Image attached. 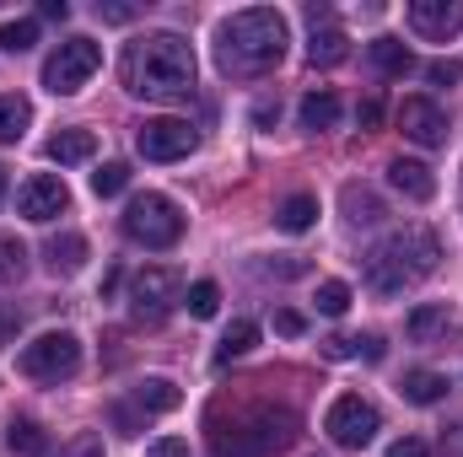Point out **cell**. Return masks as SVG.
Returning <instances> with one entry per match:
<instances>
[{"label": "cell", "instance_id": "1", "mask_svg": "<svg viewBox=\"0 0 463 457\" xmlns=\"http://www.w3.org/2000/svg\"><path fill=\"white\" fill-rule=\"evenodd\" d=\"M118 81L129 98L146 103H184L194 92V49L178 33H146L124 49Z\"/></svg>", "mask_w": 463, "mask_h": 457}, {"label": "cell", "instance_id": "2", "mask_svg": "<svg viewBox=\"0 0 463 457\" xmlns=\"http://www.w3.org/2000/svg\"><path fill=\"white\" fill-rule=\"evenodd\" d=\"M286 43H291L286 16L269 5H248V11H232L216 27V65H222V76H237V81L269 76L286 60Z\"/></svg>", "mask_w": 463, "mask_h": 457}, {"label": "cell", "instance_id": "3", "mask_svg": "<svg viewBox=\"0 0 463 457\" xmlns=\"http://www.w3.org/2000/svg\"><path fill=\"white\" fill-rule=\"evenodd\" d=\"M437 264H442V242H437V231L404 227V231H388V237L366 253V269H361V275H366V285H372L377 296H399V291L431 280Z\"/></svg>", "mask_w": 463, "mask_h": 457}, {"label": "cell", "instance_id": "4", "mask_svg": "<svg viewBox=\"0 0 463 457\" xmlns=\"http://www.w3.org/2000/svg\"><path fill=\"white\" fill-rule=\"evenodd\" d=\"M297 436H302V420H297L291 409L259 404V409L237 415L232 436L211 431V452H216V457H269V452H286Z\"/></svg>", "mask_w": 463, "mask_h": 457}, {"label": "cell", "instance_id": "5", "mask_svg": "<svg viewBox=\"0 0 463 457\" xmlns=\"http://www.w3.org/2000/svg\"><path fill=\"white\" fill-rule=\"evenodd\" d=\"M118 227L129 242H140V247H173L178 237H184V210L167 200V194H135L129 200V210L118 216Z\"/></svg>", "mask_w": 463, "mask_h": 457}, {"label": "cell", "instance_id": "6", "mask_svg": "<svg viewBox=\"0 0 463 457\" xmlns=\"http://www.w3.org/2000/svg\"><path fill=\"white\" fill-rule=\"evenodd\" d=\"M16 371L27 382H65L81 371V340L76 334H38L16 350Z\"/></svg>", "mask_w": 463, "mask_h": 457}, {"label": "cell", "instance_id": "7", "mask_svg": "<svg viewBox=\"0 0 463 457\" xmlns=\"http://www.w3.org/2000/svg\"><path fill=\"white\" fill-rule=\"evenodd\" d=\"M98 65H103V49H98L92 38H65V43L43 60V87H49L54 98H76V92L98 76Z\"/></svg>", "mask_w": 463, "mask_h": 457}, {"label": "cell", "instance_id": "8", "mask_svg": "<svg viewBox=\"0 0 463 457\" xmlns=\"http://www.w3.org/2000/svg\"><path fill=\"white\" fill-rule=\"evenodd\" d=\"M377 409L361 398V393H345V398H335L329 404V415H324V431H329V442L335 447H350V452H361L372 436H377Z\"/></svg>", "mask_w": 463, "mask_h": 457}, {"label": "cell", "instance_id": "9", "mask_svg": "<svg viewBox=\"0 0 463 457\" xmlns=\"http://www.w3.org/2000/svg\"><path fill=\"white\" fill-rule=\"evenodd\" d=\"M173 302H178V275L173 269L151 264V269H140L129 280V318L135 323H162L173 312Z\"/></svg>", "mask_w": 463, "mask_h": 457}, {"label": "cell", "instance_id": "10", "mask_svg": "<svg viewBox=\"0 0 463 457\" xmlns=\"http://www.w3.org/2000/svg\"><path fill=\"white\" fill-rule=\"evenodd\" d=\"M200 145V135L189 129V118H146L135 129V151L146 162H184Z\"/></svg>", "mask_w": 463, "mask_h": 457}, {"label": "cell", "instance_id": "11", "mask_svg": "<svg viewBox=\"0 0 463 457\" xmlns=\"http://www.w3.org/2000/svg\"><path fill=\"white\" fill-rule=\"evenodd\" d=\"M71 210V189H65V178H54V173H33L22 189H16V216L22 221H54V216H65Z\"/></svg>", "mask_w": 463, "mask_h": 457}, {"label": "cell", "instance_id": "12", "mask_svg": "<svg viewBox=\"0 0 463 457\" xmlns=\"http://www.w3.org/2000/svg\"><path fill=\"white\" fill-rule=\"evenodd\" d=\"M410 27L431 43H448L463 33V0H410Z\"/></svg>", "mask_w": 463, "mask_h": 457}, {"label": "cell", "instance_id": "13", "mask_svg": "<svg viewBox=\"0 0 463 457\" xmlns=\"http://www.w3.org/2000/svg\"><path fill=\"white\" fill-rule=\"evenodd\" d=\"M399 129H404V140H415V145H442L448 140V114L431 103V98H404L399 103Z\"/></svg>", "mask_w": 463, "mask_h": 457}, {"label": "cell", "instance_id": "14", "mask_svg": "<svg viewBox=\"0 0 463 457\" xmlns=\"http://www.w3.org/2000/svg\"><path fill=\"white\" fill-rule=\"evenodd\" d=\"M345 54H350V38L335 27V16H329V22H313V38H307V65H313V70H335Z\"/></svg>", "mask_w": 463, "mask_h": 457}, {"label": "cell", "instance_id": "15", "mask_svg": "<svg viewBox=\"0 0 463 457\" xmlns=\"http://www.w3.org/2000/svg\"><path fill=\"white\" fill-rule=\"evenodd\" d=\"M388 183H393L404 200H415V205H426V200L437 194V178H431V167H426V162H410V156L388 162Z\"/></svg>", "mask_w": 463, "mask_h": 457}, {"label": "cell", "instance_id": "16", "mask_svg": "<svg viewBox=\"0 0 463 457\" xmlns=\"http://www.w3.org/2000/svg\"><path fill=\"white\" fill-rule=\"evenodd\" d=\"M43 264H49V275H76L87 264V237L81 231H54L43 242Z\"/></svg>", "mask_w": 463, "mask_h": 457}, {"label": "cell", "instance_id": "17", "mask_svg": "<svg viewBox=\"0 0 463 457\" xmlns=\"http://www.w3.org/2000/svg\"><path fill=\"white\" fill-rule=\"evenodd\" d=\"M92 151H98V135H92V129H60V135H49V145H43V156L60 162V167L92 162Z\"/></svg>", "mask_w": 463, "mask_h": 457}, {"label": "cell", "instance_id": "18", "mask_svg": "<svg viewBox=\"0 0 463 457\" xmlns=\"http://www.w3.org/2000/svg\"><path fill=\"white\" fill-rule=\"evenodd\" d=\"M297 118H302V129H307V135H324V129H335V124H340V98H335L329 87H318V92H307V98H302Z\"/></svg>", "mask_w": 463, "mask_h": 457}, {"label": "cell", "instance_id": "19", "mask_svg": "<svg viewBox=\"0 0 463 457\" xmlns=\"http://www.w3.org/2000/svg\"><path fill=\"white\" fill-rule=\"evenodd\" d=\"M366 60H372L377 76H410V70H415V54H410L399 38H372V43H366Z\"/></svg>", "mask_w": 463, "mask_h": 457}, {"label": "cell", "instance_id": "20", "mask_svg": "<svg viewBox=\"0 0 463 457\" xmlns=\"http://www.w3.org/2000/svg\"><path fill=\"white\" fill-rule=\"evenodd\" d=\"M135 404H140L146 415H173V409L184 404V393H178V382H167V377H146V382H135Z\"/></svg>", "mask_w": 463, "mask_h": 457}, {"label": "cell", "instance_id": "21", "mask_svg": "<svg viewBox=\"0 0 463 457\" xmlns=\"http://www.w3.org/2000/svg\"><path fill=\"white\" fill-rule=\"evenodd\" d=\"M340 205H345L350 227H377V221H383V200H377L372 189H361V183H345V189H340Z\"/></svg>", "mask_w": 463, "mask_h": 457}, {"label": "cell", "instance_id": "22", "mask_svg": "<svg viewBox=\"0 0 463 457\" xmlns=\"http://www.w3.org/2000/svg\"><path fill=\"white\" fill-rule=\"evenodd\" d=\"M399 393H404L410 404H420V409H426V404H437V398H448V377H442V371H426V366H420V371H404V382H399Z\"/></svg>", "mask_w": 463, "mask_h": 457}, {"label": "cell", "instance_id": "23", "mask_svg": "<svg viewBox=\"0 0 463 457\" xmlns=\"http://www.w3.org/2000/svg\"><path fill=\"white\" fill-rule=\"evenodd\" d=\"M404 334H410V344H431L437 334H448V307H437V302L415 307L410 323H404Z\"/></svg>", "mask_w": 463, "mask_h": 457}, {"label": "cell", "instance_id": "24", "mask_svg": "<svg viewBox=\"0 0 463 457\" xmlns=\"http://www.w3.org/2000/svg\"><path fill=\"white\" fill-rule=\"evenodd\" d=\"M5 447L16 457H49V436H43V425H33V420H11V425H5Z\"/></svg>", "mask_w": 463, "mask_h": 457}, {"label": "cell", "instance_id": "25", "mask_svg": "<svg viewBox=\"0 0 463 457\" xmlns=\"http://www.w3.org/2000/svg\"><path fill=\"white\" fill-rule=\"evenodd\" d=\"M313 221H318V200H313V194H291V200L275 210V227L291 231V237H297V231H307Z\"/></svg>", "mask_w": 463, "mask_h": 457}, {"label": "cell", "instance_id": "26", "mask_svg": "<svg viewBox=\"0 0 463 457\" xmlns=\"http://www.w3.org/2000/svg\"><path fill=\"white\" fill-rule=\"evenodd\" d=\"M27 124H33V103L27 98H16V92H5L0 98V140L11 145V140H22L27 135Z\"/></svg>", "mask_w": 463, "mask_h": 457}, {"label": "cell", "instance_id": "27", "mask_svg": "<svg viewBox=\"0 0 463 457\" xmlns=\"http://www.w3.org/2000/svg\"><path fill=\"white\" fill-rule=\"evenodd\" d=\"M253 344H259V323H253V318H237V323H232L227 334H222V350H216V366H227L232 355H248Z\"/></svg>", "mask_w": 463, "mask_h": 457}, {"label": "cell", "instance_id": "28", "mask_svg": "<svg viewBox=\"0 0 463 457\" xmlns=\"http://www.w3.org/2000/svg\"><path fill=\"white\" fill-rule=\"evenodd\" d=\"M33 43H38V22H33V16L0 22V49H5V54H27Z\"/></svg>", "mask_w": 463, "mask_h": 457}, {"label": "cell", "instance_id": "29", "mask_svg": "<svg viewBox=\"0 0 463 457\" xmlns=\"http://www.w3.org/2000/svg\"><path fill=\"white\" fill-rule=\"evenodd\" d=\"M184 307H189V318H216V312H222V291H216V280H194L189 296H184Z\"/></svg>", "mask_w": 463, "mask_h": 457}, {"label": "cell", "instance_id": "30", "mask_svg": "<svg viewBox=\"0 0 463 457\" xmlns=\"http://www.w3.org/2000/svg\"><path fill=\"white\" fill-rule=\"evenodd\" d=\"M124 189H129V167H124V162H103V167L92 173V194H98V200H114Z\"/></svg>", "mask_w": 463, "mask_h": 457}, {"label": "cell", "instance_id": "31", "mask_svg": "<svg viewBox=\"0 0 463 457\" xmlns=\"http://www.w3.org/2000/svg\"><path fill=\"white\" fill-rule=\"evenodd\" d=\"M22 269H27V247H22L11 231H0V285L22 280Z\"/></svg>", "mask_w": 463, "mask_h": 457}, {"label": "cell", "instance_id": "32", "mask_svg": "<svg viewBox=\"0 0 463 457\" xmlns=\"http://www.w3.org/2000/svg\"><path fill=\"white\" fill-rule=\"evenodd\" d=\"M345 307H350V285L345 280H324V285H318V312H324V318H340Z\"/></svg>", "mask_w": 463, "mask_h": 457}, {"label": "cell", "instance_id": "33", "mask_svg": "<svg viewBox=\"0 0 463 457\" xmlns=\"http://www.w3.org/2000/svg\"><path fill=\"white\" fill-rule=\"evenodd\" d=\"M426 81H431V87H453V81H463V65L458 60H431V65H426Z\"/></svg>", "mask_w": 463, "mask_h": 457}, {"label": "cell", "instance_id": "34", "mask_svg": "<svg viewBox=\"0 0 463 457\" xmlns=\"http://www.w3.org/2000/svg\"><path fill=\"white\" fill-rule=\"evenodd\" d=\"M302 329H307V318H302V312H291V307H280V312H275V334H286V340H297Z\"/></svg>", "mask_w": 463, "mask_h": 457}, {"label": "cell", "instance_id": "35", "mask_svg": "<svg viewBox=\"0 0 463 457\" xmlns=\"http://www.w3.org/2000/svg\"><path fill=\"white\" fill-rule=\"evenodd\" d=\"M146 457H189V442L184 436H162V442H151Z\"/></svg>", "mask_w": 463, "mask_h": 457}, {"label": "cell", "instance_id": "36", "mask_svg": "<svg viewBox=\"0 0 463 457\" xmlns=\"http://www.w3.org/2000/svg\"><path fill=\"white\" fill-rule=\"evenodd\" d=\"M388 457H431V447H426L420 436H399V442L388 447Z\"/></svg>", "mask_w": 463, "mask_h": 457}, {"label": "cell", "instance_id": "37", "mask_svg": "<svg viewBox=\"0 0 463 457\" xmlns=\"http://www.w3.org/2000/svg\"><path fill=\"white\" fill-rule=\"evenodd\" d=\"M60 457H103V442L98 436H76L71 447H60Z\"/></svg>", "mask_w": 463, "mask_h": 457}, {"label": "cell", "instance_id": "38", "mask_svg": "<svg viewBox=\"0 0 463 457\" xmlns=\"http://www.w3.org/2000/svg\"><path fill=\"white\" fill-rule=\"evenodd\" d=\"M98 16H103V22H135L140 11H135V5H118V0H98Z\"/></svg>", "mask_w": 463, "mask_h": 457}, {"label": "cell", "instance_id": "39", "mask_svg": "<svg viewBox=\"0 0 463 457\" xmlns=\"http://www.w3.org/2000/svg\"><path fill=\"white\" fill-rule=\"evenodd\" d=\"M324 355H329V360H350V355H355V340H350V334H335V340H324Z\"/></svg>", "mask_w": 463, "mask_h": 457}, {"label": "cell", "instance_id": "40", "mask_svg": "<svg viewBox=\"0 0 463 457\" xmlns=\"http://www.w3.org/2000/svg\"><path fill=\"white\" fill-rule=\"evenodd\" d=\"M442 457H463V420L442 431Z\"/></svg>", "mask_w": 463, "mask_h": 457}, {"label": "cell", "instance_id": "41", "mask_svg": "<svg viewBox=\"0 0 463 457\" xmlns=\"http://www.w3.org/2000/svg\"><path fill=\"white\" fill-rule=\"evenodd\" d=\"M355 355H366V360H383V340H377V334H366V340H355Z\"/></svg>", "mask_w": 463, "mask_h": 457}, {"label": "cell", "instance_id": "42", "mask_svg": "<svg viewBox=\"0 0 463 457\" xmlns=\"http://www.w3.org/2000/svg\"><path fill=\"white\" fill-rule=\"evenodd\" d=\"M377 118H383V103H377V98H366V103H361V124H366V129H377Z\"/></svg>", "mask_w": 463, "mask_h": 457}, {"label": "cell", "instance_id": "43", "mask_svg": "<svg viewBox=\"0 0 463 457\" xmlns=\"http://www.w3.org/2000/svg\"><path fill=\"white\" fill-rule=\"evenodd\" d=\"M38 11H43V16H49V22H65V16H71V5H65V0H43V5H38Z\"/></svg>", "mask_w": 463, "mask_h": 457}, {"label": "cell", "instance_id": "44", "mask_svg": "<svg viewBox=\"0 0 463 457\" xmlns=\"http://www.w3.org/2000/svg\"><path fill=\"white\" fill-rule=\"evenodd\" d=\"M275 118H280V103H259L253 108V124H275Z\"/></svg>", "mask_w": 463, "mask_h": 457}, {"label": "cell", "instance_id": "45", "mask_svg": "<svg viewBox=\"0 0 463 457\" xmlns=\"http://www.w3.org/2000/svg\"><path fill=\"white\" fill-rule=\"evenodd\" d=\"M11 334H16V312H11V307H0V344L11 340Z\"/></svg>", "mask_w": 463, "mask_h": 457}, {"label": "cell", "instance_id": "46", "mask_svg": "<svg viewBox=\"0 0 463 457\" xmlns=\"http://www.w3.org/2000/svg\"><path fill=\"white\" fill-rule=\"evenodd\" d=\"M0 200H5V167H0Z\"/></svg>", "mask_w": 463, "mask_h": 457}]
</instances>
